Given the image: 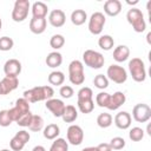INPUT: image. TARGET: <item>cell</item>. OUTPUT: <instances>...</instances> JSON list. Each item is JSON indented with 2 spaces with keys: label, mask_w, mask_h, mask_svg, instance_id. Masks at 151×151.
Instances as JSON below:
<instances>
[{
  "label": "cell",
  "mask_w": 151,
  "mask_h": 151,
  "mask_svg": "<svg viewBox=\"0 0 151 151\" xmlns=\"http://www.w3.org/2000/svg\"><path fill=\"white\" fill-rule=\"evenodd\" d=\"M24 97L28 103H37V101H42V100H48L53 98L54 96V90L50 85H44V86H35L33 88L24 91Z\"/></svg>",
  "instance_id": "6da1fadb"
},
{
  "label": "cell",
  "mask_w": 151,
  "mask_h": 151,
  "mask_svg": "<svg viewBox=\"0 0 151 151\" xmlns=\"http://www.w3.org/2000/svg\"><path fill=\"white\" fill-rule=\"evenodd\" d=\"M127 22L132 26L133 31L137 33H142L146 28V22L144 20L143 12L137 7H131L126 13Z\"/></svg>",
  "instance_id": "7a4b0ae2"
},
{
  "label": "cell",
  "mask_w": 151,
  "mask_h": 151,
  "mask_svg": "<svg viewBox=\"0 0 151 151\" xmlns=\"http://www.w3.org/2000/svg\"><path fill=\"white\" fill-rule=\"evenodd\" d=\"M68 79L73 85H81L85 81L84 64L80 60H72L68 65Z\"/></svg>",
  "instance_id": "3957f363"
},
{
  "label": "cell",
  "mask_w": 151,
  "mask_h": 151,
  "mask_svg": "<svg viewBox=\"0 0 151 151\" xmlns=\"http://www.w3.org/2000/svg\"><path fill=\"white\" fill-rule=\"evenodd\" d=\"M129 71L132 79L137 83H143L146 79L145 64L140 58H132L129 61Z\"/></svg>",
  "instance_id": "277c9868"
},
{
  "label": "cell",
  "mask_w": 151,
  "mask_h": 151,
  "mask_svg": "<svg viewBox=\"0 0 151 151\" xmlns=\"http://www.w3.org/2000/svg\"><path fill=\"white\" fill-rule=\"evenodd\" d=\"M83 63L88 66L90 68H94V70H98V68H101L104 66V63H105V58L104 55L98 52V51H94V50H86L84 53H83Z\"/></svg>",
  "instance_id": "5b68a950"
},
{
  "label": "cell",
  "mask_w": 151,
  "mask_h": 151,
  "mask_svg": "<svg viewBox=\"0 0 151 151\" xmlns=\"http://www.w3.org/2000/svg\"><path fill=\"white\" fill-rule=\"evenodd\" d=\"M31 9V4L28 0H17L14 2L13 9H12V19L15 22H22Z\"/></svg>",
  "instance_id": "8992f818"
},
{
  "label": "cell",
  "mask_w": 151,
  "mask_h": 151,
  "mask_svg": "<svg viewBox=\"0 0 151 151\" xmlns=\"http://www.w3.org/2000/svg\"><path fill=\"white\" fill-rule=\"evenodd\" d=\"M106 77H107V79L112 80L116 84H124L127 79V72L123 66L112 64L107 67Z\"/></svg>",
  "instance_id": "52a82bcc"
},
{
  "label": "cell",
  "mask_w": 151,
  "mask_h": 151,
  "mask_svg": "<svg viewBox=\"0 0 151 151\" xmlns=\"http://www.w3.org/2000/svg\"><path fill=\"white\" fill-rule=\"evenodd\" d=\"M106 18L104 13L101 12H94L88 19V31L93 35H99L103 32V28L105 26Z\"/></svg>",
  "instance_id": "ba28073f"
},
{
  "label": "cell",
  "mask_w": 151,
  "mask_h": 151,
  "mask_svg": "<svg viewBox=\"0 0 151 151\" xmlns=\"http://www.w3.org/2000/svg\"><path fill=\"white\" fill-rule=\"evenodd\" d=\"M29 111H31L29 110V103L25 98H19V99H17L15 105L8 110V113H9L11 119L17 123L21 116H24L25 113H27Z\"/></svg>",
  "instance_id": "9c48e42d"
},
{
  "label": "cell",
  "mask_w": 151,
  "mask_h": 151,
  "mask_svg": "<svg viewBox=\"0 0 151 151\" xmlns=\"http://www.w3.org/2000/svg\"><path fill=\"white\" fill-rule=\"evenodd\" d=\"M132 118L137 123H146L151 118V107L144 103L136 104L132 109Z\"/></svg>",
  "instance_id": "30bf717a"
},
{
  "label": "cell",
  "mask_w": 151,
  "mask_h": 151,
  "mask_svg": "<svg viewBox=\"0 0 151 151\" xmlns=\"http://www.w3.org/2000/svg\"><path fill=\"white\" fill-rule=\"evenodd\" d=\"M66 137H67V143L77 146V145H80L84 140V131L79 125L72 124L68 126L66 131Z\"/></svg>",
  "instance_id": "8fae6325"
},
{
  "label": "cell",
  "mask_w": 151,
  "mask_h": 151,
  "mask_svg": "<svg viewBox=\"0 0 151 151\" xmlns=\"http://www.w3.org/2000/svg\"><path fill=\"white\" fill-rule=\"evenodd\" d=\"M21 63L18 59H8L4 65V73L6 77H18L21 73Z\"/></svg>",
  "instance_id": "7c38bea8"
},
{
  "label": "cell",
  "mask_w": 151,
  "mask_h": 151,
  "mask_svg": "<svg viewBox=\"0 0 151 151\" xmlns=\"http://www.w3.org/2000/svg\"><path fill=\"white\" fill-rule=\"evenodd\" d=\"M46 109L48 111H51V113L54 116V117H61L64 111H65V104L61 99H55V98H51L48 100H46V104H45Z\"/></svg>",
  "instance_id": "4fadbf2b"
},
{
  "label": "cell",
  "mask_w": 151,
  "mask_h": 151,
  "mask_svg": "<svg viewBox=\"0 0 151 151\" xmlns=\"http://www.w3.org/2000/svg\"><path fill=\"white\" fill-rule=\"evenodd\" d=\"M113 122H114V125L120 129V130H126L131 126V122H132V117L129 112L126 111H120L118 112L114 118H113Z\"/></svg>",
  "instance_id": "5bb4252c"
},
{
  "label": "cell",
  "mask_w": 151,
  "mask_h": 151,
  "mask_svg": "<svg viewBox=\"0 0 151 151\" xmlns=\"http://www.w3.org/2000/svg\"><path fill=\"white\" fill-rule=\"evenodd\" d=\"M1 84V91H2V96L11 93L12 91H14L18 86H19V79L18 77H4L0 81Z\"/></svg>",
  "instance_id": "9a60e30c"
},
{
  "label": "cell",
  "mask_w": 151,
  "mask_h": 151,
  "mask_svg": "<svg viewBox=\"0 0 151 151\" xmlns=\"http://www.w3.org/2000/svg\"><path fill=\"white\" fill-rule=\"evenodd\" d=\"M125 101H126V96L123 92L117 91L110 96V101H109V105L106 106V109H109L110 111H116L122 105H124Z\"/></svg>",
  "instance_id": "2e32d148"
},
{
  "label": "cell",
  "mask_w": 151,
  "mask_h": 151,
  "mask_svg": "<svg viewBox=\"0 0 151 151\" xmlns=\"http://www.w3.org/2000/svg\"><path fill=\"white\" fill-rule=\"evenodd\" d=\"M66 21V15L61 9H53L48 14V22L53 27H61Z\"/></svg>",
  "instance_id": "e0dca14e"
},
{
  "label": "cell",
  "mask_w": 151,
  "mask_h": 151,
  "mask_svg": "<svg viewBox=\"0 0 151 151\" xmlns=\"http://www.w3.org/2000/svg\"><path fill=\"white\" fill-rule=\"evenodd\" d=\"M122 12V2L119 0H107L104 4V13L109 17H117Z\"/></svg>",
  "instance_id": "ac0fdd59"
},
{
  "label": "cell",
  "mask_w": 151,
  "mask_h": 151,
  "mask_svg": "<svg viewBox=\"0 0 151 151\" xmlns=\"http://www.w3.org/2000/svg\"><path fill=\"white\" fill-rule=\"evenodd\" d=\"M47 26L46 18H33L29 20V31L34 34H41L45 32Z\"/></svg>",
  "instance_id": "d6986e66"
},
{
  "label": "cell",
  "mask_w": 151,
  "mask_h": 151,
  "mask_svg": "<svg viewBox=\"0 0 151 151\" xmlns=\"http://www.w3.org/2000/svg\"><path fill=\"white\" fill-rule=\"evenodd\" d=\"M130 57V48L126 45H118L113 50V59L117 63H124Z\"/></svg>",
  "instance_id": "ffe728a7"
},
{
  "label": "cell",
  "mask_w": 151,
  "mask_h": 151,
  "mask_svg": "<svg viewBox=\"0 0 151 151\" xmlns=\"http://www.w3.org/2000/svg\"><path fill=\"white\" fill-rule=\"evenodd\" d=\"M31 11H32L33 18H46L47 12H48V7L42 1H35L32 5Z\"/></svg>",
  "instance_id": "44dd1931"
},
{
  "label": "cell",
  "mask_w": 151,
  "mask_h": 151,
  "mask_svg": "<svg viewBox=\"0 0 151 151\" xmlns=\"http://www.w3.org/2000/svg\"><path fill=\"white\" fill-rule=\"evenodd\" d=\"M45 63H46V65L48 67L57 68V67H59L63 64V55L58 51H53V52L47 54V57L45 59Z\"/></svg>",
  "instance_id": "7402d4cb"
},
{
  "label": "cell",
  "mask_w": 151,
  "mask_h": 151,
  "mask_svg": "<svg viewBox=\"0 0 151 151\" xmlns=\"http://www.w3.org/2000/svg\"><path fill=\"white\" fill-rule=\"evenodd\" d=\"M42 134L46 139L48 140H54L55 138H58V136L60 134V127L57 124H48L47 126L44 127L42 130Z\"/></svg>",
  "instance_id": "603a6c76"
},
{
  "label": "cell",
  "mask_w": 151,
  "mask_h": 151,
  "mask_svg": "<svg viewBox=\"0 0 151 151\" xmlns=\"http://www.w3.org/2000/svg\"><path fill=\"white\" fill-rule=\"evenodd\" d=\"M87 20V13L84 9H74L71 13V22L76 26H81Z\"/></svg>",
  "instance_id": "cb8c5ba5"
},
{
  "label": "cell",
  "mask_w": 151,
  "mask_h": 151,
  "mask_svg": "<svg viewBox=\"0 0 151 151\" xmlns=\"http://www.w3.org/2000/svg\"><path fill=\"white\" fill-rule=\"evenodd\" d=\"M61 118H63V120L65 123H73V122H76L77 118H78L77 109L73 105H66L65 106V111H64Z\"/></svg>",
  "instance_id": "d4e9b609"
},
{
  "label": "cell",
  "mask_w": 151,
  "mask_h": 151,
  "mask_svg": "<svg viewBox=\"0 0 151 151\" xmlns=\"http://www.w3.org/2000/svg\"><path fill=\"white\" fill-rule=\"evenodd\" d=\"M47 80L51 85H54V86H60L63 85V83L65 81V76L61 71H52L48 77H47Z\"/></svg>",
  "instance_id": "484cf974"
},
{
  "label": "cell",
  "mask_w": 151,
  "mask_h": 151,
  "mask_svg": "<svg viewBox=\"0 0 151 151\" xmlns=\"http://www.w3.org/2000/svg\"><path fill=\"white\" fill-rule=\"evenodd\" d=\"M77 105H78V109L81 113L84 114H87V113H91L94 109V101L93 99H83V100H77Z\"/></svg>",
  "instance_id": "4316f807"
},
{
  "label": "cell",
  "mask_w": 151,
  "mask_h": 151,
  "mask_svg": "<svg viewBox=\"0 0 151 151\" xmlns=\"http://www.w3.org/2000/svg\"><path fill=\"white\" fill-rule=\"evenodd\" d=\"M98 46L104 50V51H110L111 48H113L114 46V40L111 35L109 34H104V35H100V38L98 39Z\"/></svg>",
  "instance_id": "83f0119b"
},
{
  "label": "cell",
  "mask_w": 151,
  "mask_h": 151,
  "mask_svg": "<svg viewBox=\"0 0 151 151\" xmlns=\"http://www.w3.org/2000/svg\"><path fill=\"white\" fill-rule=\"evenodd\" d=\"M44 127L45 126H44V119H42V117L39 116V114H33L32 120H31V123L28 125V129L31 131H33V132H39V131L44 130Z\"/></svg>",
  "instance_id": "f1b7e54d"
},
{
  "label": "cell",
  "mask_w": 151,
  "mask_h": 151,
  "mask_svg": "<svg viewBox=\"0 0 151 151\" xmlns=\"http://www.w3.org/2000/svg\"><path fill=\"white\" fill-rule=\"evenodd\" d=\"M112 122H113V118L107 112H103V113H100L97 117V125L99 127H101V129H106V127L111 126L112 125Z\"/></svg>",
  "instance_id": "f546056e"
},
{
  "label": "cell",
  "mask_w": 151,
  "mask_h": 151,
  "mask_svg": "<svg viewBox=\"0 0 151 151\" xmlns=\"http://www.w3.org/2000/svg\"><path fill=\"white\" fill-rule=\"evenodd\" d=\"M50 151H68V143L64 138H55L50 147Z\"/></svg>",
  "instance_id": "4dcf8cb0"
},
{
  "label": "cell",
  "mask_w": 151,
  "mask_h": 151,
  "mask_svg": "<svg viewBox=\"0 0 151 151\" xmlns=\"http://www.w3.org/2000/svg\"><path fill=\"white\" fill-rule=\"evenodd\" d=\"M65 45V38L61 34H53L50 39V46L53 50H59Z\"/></svg>",
  "instance_id": "1f68e13d"
},
{
  "label": "cell",
  "mask_w": 151,
  "mask_h": 151,
  "mask_svg": "<svg viewBox=\"0 0 151 151\" xmlns=\"http://www.w3.org/2000/svg\"><path fill=\"white\" fill-rule=\"evenodd\" d=\"M129 138L132 142H140L144 138V130L142 127H138V126L132 127L129 132Z\"/></svg>",
  "instance_id": "d6a6232c"
},
{
  "label": "cell",
  "mask_w": 151,
  "mask_h": 151,
  "mask_svg": "<svg viewBox=\"0 0 151 151\" xmlns=\"http://www.w3.org/2000/svg\"><path fill=\"white\" fill-rule=\"evenodd\" d=\"M110 96L111 94L107 93V92H104V91L99 92L96 96V103H97V105L99 107H106L109 105V101H110Z\"/></svg>",
  "instance_id": "836d02e7"
},
{
  "label": "cell",
  "mask_w": 151,
  "mask_h": 151,
  "mask_svg": "<svg viewBox=\"0 0 151 151\" xmlns=\"http://www.w3.org/2000/svg\"><path fill=\"white\" fill-rule=\"evenodd\" d=\"M93 84H94V86L97 88L104 90V88H106L109 86V79L104 74H97L94 77V79H93Z\"/></svg>",
  "instance_id": "e575fe53"
},
{
  "label": "cell",
  "mask_w": 151,
  "mask_h": 151,
  "mask_svg": "<svg viewBox=\"0 0 151 151\" xmlns=\"http://www.w3.org/2000/svg\"><path fill=\"white\" fill-rule=\"evenodd\" d=\"M14 46V41L12 38L9 37H1L0 38V51L2 52H7V51H11Z\"/></svg>",
  "instance_id": "d590c367"
},
{
  "label": "cell",
  "mask_w": 151,
  "mask_h": 151,
  "mask_svg": "<svg viewBox=\"0 0 151 151\" xmlns=\"http://www.w3.org/2000/svg\"><path fill=\"white\" fill-rule=\"evenodd\" d=\"M77 100H83V99H93V92L90 87L84 86L77 92Z\"/></svg>",
  "instance_id": "8d00e7d4"
},
{
  "label": "cell",
  "mask_w": 151,
  "mask_h": 151,
  "mask_svg": "<svg viewBox=\"0 0 151 151\" xmlns=\"http://www.w3.org/2000/svg\"><path fill=\"white\" fill-rule=\"evenodd\" d=\"M109 144L112 150H122L125 147V140L122 137H113Z\"/></svg>",
  "instance_id": "74e56055"
},
{
  "label": "cell",
  "mask_w": 151,
  "mask_h": 151,
  "mask_svg": "<svg viewBox=\"0 0 151 151\" xmlns=\"http://www.w3.org/2000/svg\"><path fill=\"white\" fill-rule=\"evenodd\" d=\"M13 123V120L9 117L8 110H1L0 111V126L2 127H7Z\"/></svg>",
  "instance_id": "f35d334b"
},
{
  "label": "cell",
  "mask_w": 151,
  "mask_h": 151,
  "mask_svg": "<svg viewBox=\"0 0 151 151\" xmlns=\"http://www.w3.org/2000/svg\"><path fill=\"white\" fill-rule=\"evenodd\" d=\"M32 117H33V113L29 111V112L25 113L24 116H21V117L19 118V120L17 122V124H18L19 126H21V127H28V125H29V123H31V120H32Z\"/></svg>",
  "instance_id": "ab89813d"
},
{
  "label": "cell",
  "mask_w": 151,
  "mask_h": 151,
  "mask_svg": "<svg viewBox=\"0 0 151 151\" xmlns=\"http://www.w3.org/2000/svg\"><path fill=\"white\" fill-rule=\"evenodd\" d=\"M59 94L63 98H65V99H70L74 94V91H73L72 86H70V85H63L60 87V90H59Z\"/></svg>",
  "instance_id": "60d3db41"
},
{
  "label": "cell",
  "mask_w": 151,
  "mask_h": 151,
  "mask_svg": "<svg viewBox=\"0 0 151 151\" xmlns=\"http://www.w3.org/2000/svg\"><path fill=\"white\" fill-rule=\"evenodd\" d=\"M9 146H11V150L12 151H21L25 146V144L19 140L17 137H13L11 140H9Z\"/></svg>",
  "instance_id": "b9f144b4"
},
{
  "label": "cell",
  "mask_w": 151,
  "mask_h": 151,
  "mask_svg": "<svg viewBox=\"0 0 151 151\" xmlns=\"http://www.w3.org/2000/svg\"><path fill=\"white\" fill-rule=\"evenodd\" d=\"M14 137H17V138H18L19 140H21L24 144H26L27 142H29V138H31L29 132H27V131H25V130H20V131H18V132L15 133Z\"/></svg>",
  "instance_id": "7bdbcfd3"
},
{
  "label": "cell",
  "mask_w": 151,
  "mask_h": 151,
  "mask_svg": "<svg viewBox=\"0 0 151 151\" xmlns=\"http://www.w3.org/2000/svg\"><path fill=\"white\" fill-rule=\"evenodd\" d=\"M96 147H97L98 151H112V149H111V146H110L109 143H101V144H99Z\"/></svg>",
  "instance_id": "ee69618b"
},
{
  "label": "cell",
  "mask_w": 151,
  "mask_h": 151,
  "mask_svg": "<svg viewBox=\"0 0 151 151\" xmlns=\"http://www.w3.org/2000/svg\"><path fill=\"white\" fill-rule=\"evenodd\" d=\"M32 151H46V149L42 146V145H37L32 149Z\"/></svg>",
  "instance_id": "f6af8a7d"
},
{
  "label": "cell",
  "mask_w": 151,
  "mask_h": 151,
  "mask_svg": "<svg viewBox=\"0 0 151 151\" xmlns=\"http://www.w3.org/2000/svg\"><path fill=\"white\" fill-rule=\"evenodd\" d=\"M81 151H98V150H97V147H96V146H88V147L83 149Z\"/></svg>",
  "instance_id": "bcb514c9"
},
{
  "label": "cell",
  "mask_w": 151,
  "mask_h": 151,
  "mask_svg": "<svg viewBox=\"0 0 151 151\" xmlns=\"http://www.w3.org/2000/svg\"><path fill=\"white\" fill-rule=\"evenodd\" d=\"M1 27H2V20H1V18H0V31H1Z\"/></svg>",
  "instance_id": "7dc6e473"
},
{
  "label": "cell",
  "mask_w": 151,
  "mask_h": 151,
  "mask_svg": "<svg viewBox=\"0 0 151 151\" xmlns=\"http://www.w3.org/2000/svg\"><path fill=\"white\" fill-rule=\"evenodd\" d=\"M0 96H2V91H1V84H0Z\"/></svg>",
  "instance_id": "c3c4849f"
},
{
  "label": "cell",
  "mask_w": 151,
  "mask_h": 151,
  "mask_svg": "<svg viewBox=\"0 0 151 151\" xmlns=\"http://www.w3.org/2000/svg\"><path fill=\"white\" fill-rule=\"evenodd\" d=\"M0 151H9L8 149H2V150H0Z\"/></svg>",
  "instance_id": "681fc988"
}]
</instances>
